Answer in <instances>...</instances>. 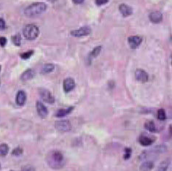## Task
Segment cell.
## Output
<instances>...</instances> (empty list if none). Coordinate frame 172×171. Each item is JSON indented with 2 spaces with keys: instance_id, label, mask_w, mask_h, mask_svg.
<instances>
[{
  "instance_id": "obj_28",
  "label": "cell",
  "mask_w": 172,
  "mask_h": 171,
  "mask_svg": "<svg viewBox=\"0 0 172 171\" xmlns=\"http://www.w3.org/2000/svg\"><path fill=\"white\" fill-rule=\"evenodd\" d=\"M23 150L20 147L16 148L15 149H13V152H12L13 155L17 156V157L22 155V154H23Z\"/></svg>"
},
{
  "instance_id": "obj_16",
  "label": "cell",
  "mask_w": 172,
  "mask_h": 171,
  "mask_svg": "<svg viewBox=\"0 0 172 171\" xmlns=\"http://www.w3.org/2000/svg\"><path fill=\"white\" fill-rule=\"evenodd\" d=\"M73 110H74V107L73 106H70L69 108L64 109H59L57 111L56 114V116L58 118H63L71 113L73 111Z\"/></svg>"
},
{
  "instance_id": "obj_22",
  "label": "cell",
  "mask_w": 172,
  "mask_h": 171,
  "mask_svg": "<svg viewBox=\"0 0 172 171\" xmlns=\"http://www.w3.org/2000/svg\"><path fill=\"white\" fill-rule=\"evenodd\" d=\"M9 152V146L5 143L0 144V157H5Z\"/></svg>"
},
{
  "instance_id": "obj_7",
  "label": "cell",
  "mask_w": 172,
  "mask_h": 171,
  "mask_svg": "<svg viewBox=\"0 0 172 171\" xmlns=\"http://www.w3.org/2000/svg\"><path fill=\"white\" fill-rule=\"evenodd\" d=\"M135 78L137 81L140 83H146L149 80L148 73L142 69H137L135 71Z\"/></svg>"
},
{
  "instance_id": "obj_29",
  "label": "cell",
  "mask_w": 172,
  "mask_h": 171,
  "mask_svg": "<svg viewBox=\"0 0 172 171\" xmlns=\"http://www.w3.org/2000/svg\"><path fill=\"white\" fill-rule=\"evenodd\" d=\"M21 171H35V168L31 165H25L22 168Z\"/></svg>"
},
{
  "instance_id": "obj_19",
  "label": "cell",
  "mask_w": 172,
  "mask_h": 171,
  "mask_svg": "<svg viewBox=\"0 0 172 171\" xmlns=\"http://www.w3.org/2000/svg\"><path fill=\"white\" fill-rule=\"evenodd\" d=\"M167 150V146L165 145H158V146H155L152 150H150L151 152L153 154H161L164 153Z\"/></svg>"
},
{
  "instance_id": "obj_26",
  "label": "cell",
  "mask_w": 172,
  "mask_h": 171,
  "mask_svg": "<svg viewBox=\"0 0 172 171\" xmlns=\"http://www.w3.org/2000/svg\"><path fill=\"white\" fill-rule=\"evenodd\" d=\"M34 50H29V51H27L25 53H23V54H20V57H21L22 59H24V60H27V59H29L30 57H31V56L34 54Z\"/></svg>"
},
{
  "instance_id": "obj_31",
  "label": "cell",
  "mask_w": 172,
  "mask_h": 171,
  "mask_svg": "<svg viewBox=\"0 0 172 171\" xmlns=\"http://www.w3.org/2000/svg\"><path fill=\"white\" fill-rule=\"evenodd\" d=\"M7 38L5 37H0V46L2 47H5L7 44Z\"/></svg>"
},
{
  "instance_id": "obj_24",
  "label": "cell",
  "mask_w": 172,
  "mask_h": 171,
  "mask_svg": "<svg viewBox=\"0 0 172 171\" xmlns=\"http://www.w3.org/2000/svg\"><path fill=\"white\" fill-rule=\"evenodd\" d=\"M158 118L160 121H165L166 119V114L164 109H159L158 110Z\"/></svg>"
},
{
  "instance_id": "obj_5",
  "label": "cell",
  "mask_w": 172,
  "mask_h": 171,
  "mask_svg": "<svg viewBox=\"0 0 172 171\" xmlns=\"http://www.w3.org/2000/svg\"><path fill=\"white\" fill-rule=\"evenodd\" d=\"M39 94H40L41 99L44 102L49 103V104H53V103L55 102V98H54L51 92L48 91V89H40L39 90Z\"/></svg>"
},
{
  "instance_id": "obj_11",
  "label": "cell",
  "mask_w": 172,
  "mask_h": 171,
  "mask_svg": "<svg viewBox=\"0 0 172 171\" xmlns=\"http://www.w3.org/2000/svg\"><path fill=\"white\" fill-rule=\"evenodd\" d=\"M63 87L64 91L66 93H69V92L72 91L75 87V81L72 78H67L63 80Z\"/></svg>"
},
{
  "instance_id": "obj_36",
  "label": "cell",
  "mask_w": 172,
  "mask_h": 171,
  "mask_svg": "<svg viewBox=\"0 0 172 171\" xmlns=\"http://www.w3.org/2000/svg\"><path fill=\"white\" fill-rule=\"evenodd\" d=\"M0 168H1V165H0Z\"/></svg>"
},
{
  "instance_id": "obj_3",
  "label": "cell",
  "mask_w": 172,
  "mask_h": 171,
  "mask_svg": "<svg viewBox=\"0 0 172 171\" xmlns=\"http://www.w3.org/2000/svg\"><path fill=\"white\" fill-rule=\"evenodd\" d=\"M23 34L25 38L29 40H33L39 36L40 30L36 25L34 24H28L23 28Z\"/></svg>"
},
{
  "instance_id": "obj_21",
  "label": "cell",
  "mask_w": 172,
  "mask_h": 171,
  "mask_svg": "<svg viewBox=\"0 0 172 171\" xmlns=\"http://www.w3.org/2000/svg\"><path fill=\"white\" fill-rule=\"evenodd\" d=\"M102 46H99L96 47V48H93V50L91 52V54H90V55H89L90 62H91V60H92L93 59H94V58H96L97 56L99 55V54H100V52H101V50H102Z\"/></svg>"
},
{
  "instance_id": "obj_37",
  "label": "cell",
  "mask_w": 172,
  "mask_h": 171,
  "mask_svg": "<svg viewBox=\"0 0 172 171\" xmlns=\"http://www.w3.org/2000/svg\"><path fill=\"white\" fill-rule=\"evenodd\" d=\"M10 171H13V170H10Z\"/></svg>"
},
{
  "instance_id": "obj_17",
  "label": "cell",
  "mask_w": 172,
  "mask_h": 171,
  "mask_svg": "<svg viewBox=\"0 0 172 171\" xmlns=\"http://www.w3.org/2000/svg\"><path fill=\"white\" fill-rule=\"evenodd\" d=\"M145 128L150 132H157V127L155 122L152 120H148L145 123Z\"/></svg>"
},
{
  "instance_id": "obj_27",
  "label": "cell",
  "mask_w": 172,
  "mask_h": 171,
  "mask_svg": "<svg viewBox=\"0 0 172 171\" xmlns=\"http://www.w3.org/2000/svg\"><path fill=\"white\" fill-rule=\"evenodd\" d=\"M131 154H132V149L131 148L127 147L125 148V154L123 155V159H128L129 158L131 157Z\"/></svg>"
},
{
  "instance_id": "obj_15",
  "label": "cell",
  "mask_w": 172,
  "mask_h": 171,
  "mask_svg": "<svg viewBox=\"0 0 172 171\" xmlns=\"http://www.w3.org/2000/svg\"><path fill=\"white\" fill-rule=\"evenodd\" d=\"M35 76V72L32 69H28L26 71H24L23 74L20 76V79L23 81H27V80H31Z\"/></svg>"
},
{
  "instance_id": "obj_2",
  "label": "cell",
  "mask_w": 172,
  "mask_h": 171,
  "mask_svg": "<svg viewBox=\"0 0 172 171\" xmlns=\"http://www.w3.org/2000/svg\"><path fill=\"white\" fill-rule=\"evenodd\" d=\"M47 5L44 2H35L28 6L24 10V14L27 17H34L42 14L46 10Z\"/></svg>"
},
{
  "instance_id": "obj_1",
  "label": "cell",
  "mask_w": 172,
  "mask_h": 171,
  "mask_svg": "<svg viewBox=\"0 0 172 171\" xmlns=\"http://www.w3.org/2000/svg\"><path fill=\"white\" fill-rule=\"evenodd\" d=\"M45 159L48 166L55 170L62 168L65 164V159L63 154L57 150L48 152Z\"/></svg>"
},
{
  "instance_id": "obj_8",
  "label": "cell",
  "mask_w": 172,
  "mask_h": 171,
  "mask_svg": "<svg viewBox=\"0 0 172 171\" xmlns=\"http://www.w3.org/2000/svg\"><path fill=\"white\" fill-rule=\"evenodd\" d=\"M155 139L152 135H148L147 134L141 135L139 138V143L143 146H151L155 141Z\"/></svg>"
},
{
  "instance_id": "obj_6",
  "label": "cell",
  "mask_w": 172,
  "mask_h": 171,
  "mask_svg": "<svg viewBox=\"0 0 172 171\" xmlns=\"http://www.w3.org/2000/svg\"><path fill=\"white\" fill-rule=\"evenodd\" d=\"M55 128L61 132H69L72 129V124L68 120H61L55 122Z\"/></svg>"
},
{
  "instance_id": "obj_23",
  "label": "cell",
  "mask_w": 172,
  "mask_h": 171,
  "mask_svg": "<svg viewBox=\"0 0 172 171\" xmlns=\"http://www.w3.org/2000/svg\"><path fill=\"white\" fill-rule=\"evenodd\" d=\"M12 41L15 46L18 47L20 46V45H21V36H20L19 34H17L15 36L12 37Z\"/></svg>"
},
{
  "instance_id": "obj_20",
  "label": "cell",
  "mask_w": 172,
  "mask_h": 171,
  "mask_svg": "<svg viewBox=\"0 0 172 171\" xmlns=\"http://www.w3.org/2000/svg\"><path fill=\"white\" fill-rule=\"evenodd\" d=\"M54 69H55V66H54L53 64H45V65L42 67V70H41V73H42V74H48V73L53 72Z\"/></svg>"
},
{
  "instance_id": "obj_14",
  "label": "cell",
  "mask_w": 172,
  "mask_h": 171,
  "mask_svg": "<svg viewBox=\"0 0 172 171\" xmlns=\"http://www.w3.org/2000/svg\"><path fill=\"white\" fill-rule=\"evenodd\" d=\"M149 18L153 24H159L163 20V15L160 12H152L149 14Z\"/></svg>"
},
{
  "instance_id": "obj_4",
  "label": "cell",
  "mask_w": 172,
  "mask_h": 171,
  "mask_svg": "<svg viewBox=\"0 0 172 171\" xmlns=\"http://www.w3.org/2000/svg\"><path fill=\"white\" fill-rule=\"evenodd\" d=\"M91 33V27L88 26H82V27L79 28L78 29L72 30V31L70 32L72 36L75 37L88 36V35H89Z\"/></svg>"
},
{
  "instance_id": "obj_10",
  "label": "cell",
  "mask_w": 172,
  "mask_h": 171,
  "mask_svg": "<svg viewBox=\"0 0 172 171\" xmlns=\"http://www.w3.org/2000/svg\"><path fill=\"white\" fill-rule=\"evenodd\" d=\"M128 42L131 48L136 49L142 42V37L140 36H130L128 38Z\"/></svg>"
},
{
  "instance_id": "obj_18",
  "label": "cell",
  "mask_w": 172,
  "mask_h": 171,
  "mask_svg": "<svg viewBox=\"0 0 172 171\" xmlns=\"http://www.w3.org/2000/svg\"><path fill=\"white\" fill-rule=\"evenodd\" d=\"M154 168V163L152 161H146L139 167L140 171H150Z\"/></svg>"
},
{
  "instance_id": "obj_25",
  "label": "cell",
  "mask_w": 172,
  "mask_h": 171,
  "mask_svg": "<svg viewBox=\"0 0 172 171\" xmlns=\"http://www.w3.org/2000/svg\"><path fill=\"white\" fill-rule=\"evenodd\" d=\"M169 162L163 161L160 163L158 167V171H167V169L169 168Z\"/></svg>"
},
{
  "instance_id": "obj_13",
  "label": "cell",
  "mask_w": 172,
  "mask_h": 171,
  "mask_svg": "<svg viewBox=\"0 0 172 171\" xmlns=\"http://www.w3.org/2000/svg\"><path fill=\"white\" fill-rule=\"evenodd\" d=\"M26 101H27V94L24 91L20 90L17 93L16 95V102L17 105H19V106H23L25 105Z\"/></svg>"
},
{
  "instance_id": "obj_35",
  "label": "cell",
  "mask_w": 172,
  "mask_h": 171,
  "mask_svg": "<svg viewBox=\"0 0 172 171\" xmlns=\"http://www.w3.org/2000/svg\"><path fill=\"white\" fill-rule=\"evenodd\" d=\"M0 71H1V66H0Z\"/></svg>"
},
{
  "instance_id": "obj_30",
  "label": "cell",
  "mask_w": 172,
  "mask_h": 171,
  "mask_svg": "<svg viewBox=\"0 0 172 171\" xmlns=\"http://www.w3.org/2000/svg\"><path fill=\"white\" fill-rule=\"evenodd\" d=\"M108 2H109V0H96V4L98 6H102Z\"/></svg>"
},
{
  "instance_id": "obj_12",
  "label": "cell",
  "mask_w": 172,
  "mask_h": 171,
  "mask_svg": "<svg viewBox=\"0 0 172 171\" xmlns=\"http://www.w3.org/2000/svg\"><path fill=\"white\" fill-rule=\"evenodd\" d=\"M119 10L123 17H128L133 14V8L126 4H121L119 6Z\"/></svg>"
},
{
  "instance_id": "obj_33",
  "label": "cell",
  "mask_w": 172,
  "mask_h": 171,
  "mask_svg": "<svg viewBox=\"0 0 172 171\" xmlns=\"http://www.w3.org/2000/svg\"><path fill=\"white\" fill-rule=\"evenodd\" d=\"M85 0H72V2L76 5H80V4H82L84 2Z\"/></svg>"
},
{
  "instance_id": "obj_34",
  "label": "cell",
  "mask_w": 172,
  "mask_h": 171,
  "mask_svg": "<svg viewBox=\"0 0 172 171\" xmlns=\"http://www.w3.org/2000/svg\"><path fill=\"white\" fill-rule=\"evenodd\" d=\"M48 1H50V2H56L57 0H48Z\"/></svg>"
},
{
  "instance_id": "obj_9",
  "label": "cell",
  "mask_w": 172,
  "mask_h": 171,
  "mask_svg": "<svg viewBox=\"0 0 172 171\" xmlns=\"http://www.w3.org/2000/svg\"><path fill=\"white\" fill-rule=\"evenodd\" d=\"M36 109L38 115L42 118H45L48 115V110L47 107L40 101L36 102Z\"/></svg>"
},
{
  "instance_id": "obj_32",
  "label": "cell",
  "mask_w": 172,
  "mask_h": 171,
  "mask_svg": "<svg viewBox=\"0 0 172 171\" xmlns=\"http://www.w3.org/2000/svg\"><path fill=\"white\" fill-rule=\"evenodd\" d=\"M6 29V23L3 18H0V30H4Z\"/></svg>"
}]
</instances>
